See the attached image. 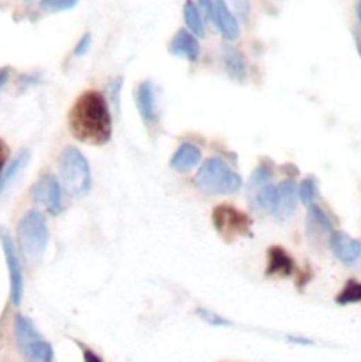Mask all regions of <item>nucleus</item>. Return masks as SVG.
Segmentation results:
<instances>
[{"label": "nucleus", "instance_id": "f257e3e1", "mask_svg": "<svg viewBox=\"0 0 361 362\" xmlns=\"http://www.w3.org/2000/svg\"><path fill=\"white\" fill-rule=\"evenodd\" d=\"M67 126L78 141L101 147L112 140V112L105 95L98 90H85L74 99Z\"/></svg>", "mask_w": 361, "mask_h": 362}, {"label": "nucleus", "instance_id": "f03ea898", "mask_svg": "<svg viewBox=\"0 0 361 362\" xmlns=\"http://www.w3.org/2000/svg\"><path fill=\"white\" fill-rule=\"evenodd\" d=\"M60 186L71 197H85L92 187V173L88 161L80 148L67 145L59 156Z\"/></svg>", "mask_w": 361, "mask_h": 362}, {"label": "nucleus", "instance_id": "7ed1b4c3", "mask_svg": "<svg viewBox=\"0 0 361 362\" xmlns=\"http://www.w3.org/2000/svg\"><path fill=\"white\" fill-rule=\"evenodd\" d=\"M195 186L207 194H234L243 187V179L223 159L209 158L195 175Z\"/></svg>", "mask_w": 361, "mask_h": 362}, {"label": "nucleus", "instance_id": "20e7f679", "mask_svg": "<svg viewBox=\"0 0 361 362\" xmlns=\"http://www.w3.org/2000/svg\"><path fill=\"white\" fill-rule=\"evenodd\" d=\"M18 246L28 262L41 260L48 246L50 232L46 218L39 211L25 212L18 223Z\"/></svg>", "mask_w": 361, "mask_h": 362}, {"label": "nucleus", "instance_id": "39448f33", "mask_svg": "<svg viewBox=\"0 0 361 362\" xmlns=\"http://www.w3.org/2000/svg\"><path fill=\"white\" fill-rule=\"evenodd\" d=\"M18 350L27 362H53V349L42 339L34 322L25 315H16L13 324Z\"/></svg>", "mask_w": 361, "mask_h": 362}, {"label": "nucleus", "instance_id": "423d86ee", "mask_svg": "<svg viewBox=\"0 0 361 362\" xmlns=\"http://www.w3.org/2000/svg\"><path fill=\"white\" fill-rule=\"evenodd\" d=\"M212 225L227 243H232L239 237H251V219L244 212H241L239 209L232 207L229 204L214 207V211H212Z\"/></svg>", "mask_w": 361, "mask_h": 362}, {"label": "nucleus", "instance_id": "0eeeda50", "mask_svg": "<svg viewBox=\"0 0 361 362\" xmlns=\"http://www.w3.org/2000/svg\"><path fill=\"white\" fill-rule=\"evenodd\" d=\"M0 246H2L4 258H6L7 271H9L11 303H13V306H20L21 299H23V271H21L16 244L4 226H0Z\"/></svg>", "mask_w": 361, "mask_h": 362}, {"label": "nucleus", "instance_id": "6e6552de", "mask_svg": "<svg viewBox=\"0 0 361 362\" xmlns=\"http://www.w3.org/2000/svg\"><path fill=\"white\" fill-rule=\"evenodd\" d=\"M30 197L48 214L59 216L64 211L62 186H60L59 179L55 175H52V173H46V175L39 177L35 180L30 189Z\"/></svg>", "mask_w": 361, "mask_h": 362}, {"label": "nucleus", "instance_id": "1a4fd4ad", "mask_svg": "<svg viewBox=\"0 0 361 362\" xmlns=\"http://www.w3.org/2000/svg\"><path fill=\"white\" fill-rule=\"evenodd\" d=\"M329 247H331L333 255L338 258L342 264L354 265L356 262L361 260V240L353 239L347 235L345 232H335L329 235Z\"/></svg>", "mask_w": 361, "mask_h": 362}, {"label": "nucleus", "instance_id": "9d476101", "mask_svg": "<svg viewBox=\"0 0 361 362\" xmlns=\"http://www.w3.org/2000/svg\"><path fill=\"white\" fill-rule=\"evenodd\" d=\"M297 205V186L292 179H283L276 186V204L271 214L276 221H285L294 216Z\"/></svg>", "mask_w": 361, "mask_h": 362}, {"label": "nucleus", "instance_id": "9b49d317", "mask_svg": "<svg viewBox=\"0 0 361 362\" xmlns=\"http://www.w3.org/2000/svg\"><path fill=\"white\" fill-rule=\"evenodd\" d=\"M134 101H137V110L140 113L142 120L149 126L158 122L159 113L156 108V98H154V87L149 80L142 81L134 90Z\"/></svg>", "mask_w": 361, "mask_h": 362}, {"label": "nucleus", "instance_id": "f8f14e48", "mask_svg": "<svg viewBox=\"0 0 361 362\" xmlns=\"http://www.w3.org/2000/svg\"><path fill=\"white\" fill-rule=\"evenodd\" d=\"M212 23L218 27L223 37L227 41H236L241 34L239 23H237L236 14L230 11L227 0H214V14H212Z\"/></svg>", "mask_w": 361, "mask_h": 362}, {"label": "nucleus", "instance_id": "ddd939ff", "mask_svg": "<svg viewBox=\"0 0 361 362\" xmlns=\"http://www.w3.org/2000/svg\"><path fill=\"white\" fill-rule=\"evenodd\" d=\"M168 52L173 57H183V59H188L190 62H197L198 57H200V42L190 30L180 28L170 39Z\"/></svg>", "mask_w": 361, "mask_h": 362}, {"label": "nucleus", "instance_id": "4468645a", "mask_svg": "<svg viewBox=\"0 0 361 362\" xmlns=\"http://www.w3.org/2000/svg\"><path fill=\"white\" fill-rule=\"evenodd\" d=\"M296 274V264L292 257L283 250L282 246H271L268 250V265H265V276H276V278H290Z\"/></svg>", "mask_w": 361, "mask_h": 362}, {"label": "nucleus", "instance_id": "2eb2a0df", "mask_svg": "<svg viewBox=\"0 0 361 362\" xmlns=\"http://www.w3.org/2000/svg\"><path fill=\"white\" fill-rule=\"evenodd\" d=\"M202 161V152L200 148L195 144L190 141H184L177 147V151L173 152L172 159H170V168H173L176 172L186 173L191 172L198 163Z\"/></svg>", "mask_w": 361, "mask_h": 362}, {"label": "nucleus", "instance_id": "dca6fc26", "mask_svg": "<svg viewBox=\"0 0 361 362\" xmlns=\"http://www.w3.org/2000/svg\"><path fill=\"white\" fill-rule=\"evenodd\" d=\"M222 55H223V66H225L227 74H229L232 80L243 81L248 73L246 60H244L243 53H241L239 49L232 48V46H225Z\"/></svg>", "mask_w": 361, "mask_h": 362}, {"label": "nucleus", "instance_id": "f3484780", "mask_svg": "<svg viewBox=\"0 0 361 362\" xmlns=\"http://www.w3.org/2000/svg\"><path fill=\"white\" fill-rule=\"evenodd\" d=\"M184 23H186L188 30L195 35V37H202L205 32L204 28V16H202L200 9L193 0H186L183 7Z\"/></svg>", "mask_w": 361, "mask_h": 362}, {"label": "nucleus", "instance_id": "a211bd4d", "mask_svg": "<svg viewBox=\"0 0 361 362\" xmlns=\"http://www.w3.org/2000/svg\"><path fill=\"white\" fill-rule=\"evenodd\" d=\"M250 204L253 205V209L260 212H273L276 204V186H273V184L262 186L260 189L250 194Z\"/></svg>", "mask_w": 361, "mask_h": 362}, {"label": "nucleus", "instance_id": "6ab92c4d", "mask_svg": "<svg viewBox=\"0 0 361 362\" xmlns=\"http://www.w3.org/2000/svg\"><path fill=\"white\" fill-rule=\"evenodd\" d=\"M28 159H30V152L28 151H21L20 154L16 156V158L11 161V165L7 166L6 170H4V175H2V180H0V194L4 193V189H7V186H9L11 182H13L14 179L18 177V173L21 172V170L27 166Z\"/></svg>", "mask_w": 361, "mask_h": 362}, {"label": "nucleus", "instance_id": "aec40b11", "mask_svg": "<svg viewBox=\"0 0 361 362\" xmlns=\"http://www.w3.org/2000/svg\"><path fill=\"white\" fill-rule=\"evenodd\" d=\"M271 179H273L271 165H269L268 161L260 163V165L253 170V173H251L250 177V182H248V197L253 194L257 189H260L262 186H265V184H271Z\"/></svg>", "mask_w": 361, "mask_h": 362}, {"label": "nucleus", "instance_id": "412c9836", "mask_svg": "<svg viewBox=\"0 0 361 362\" xmlns=\"http://www.w3.org/2000/svg\"><path fill=\"white\" fill-rule=\"evenodd\" d=\"M336 304L340 306H347V304H354V303H361V283L360 281H350L345 283V286L342 288V292L336 296Z\"/></svg>", "mask_w": 361, "mask_h": 362}, {"label": "nucleus", "instance_id": "4be33fe9", "mask_svg": "<svg viewBox=\"0 0 361 362\" xmlns=\"http://www.w3.org/2000/svg\"><path fill=\"white\" fill-rule=\"evenodd\" d=\"M308 219H310L311 225L317 226L321 232H328L329 235H331L333 232H335V228H333V223L331 219L328 218V214H326L324 211H322L319 205L311 204L308 205Z\"/></svg>", "mask_w": 361, "mask_h": 362}, {"label": "nucleus", "instance_id": "5701e85b", "mask_svg": "<svg viewBox=\"0 0 361 362\" xmlns=\"http://www.w3.org/2000/svg\"><path fill=\"white\" fill-rule=\"evenodd\" d=\"M317 194H319V186L315 177H306V179L297 186V198H299L304 205L315 204Z\"/></svg>", "mask_w": 361, "mask_h": 362}, {"label": "nucleus", "instance_id": "b1692460", "mask_svg": "<svg viewBox=\"0 0 361 362\" xmlns=\"http://www.w3.org/2000/svg\"><path fill=\"white\" fill-rule=\"evenodd\" d=\"M80 0H41V9L46 13H62V11H69L76 7Z\"/></svg>", "mask_w": 361, "mask_h": 362}, {"label": "nucleus", "instance_id": "393cba45", "mask_svg": "<svg viewBox=\"0 0 361 362\" xmlns=\"http://www.w3.org/2000/svg\"><path fill=\"white\" fill-rule=\"evenodd\" d=\"M197 317H200L202 320L207 322L209 325H214V327H223V325H232V322H229L227 318L219 317V315L212 313V311L204 310V308H198Z\"/></svg>", "mask_w": 361, "mask_h": 362}, {"label": "nucleus", "instance_id": "a878e982", "mask_svg": "<svg viewBox=\"0 0 361 362\" xmlns=\"http://www.w3.org/2000/svg\"><path fill=\"white\" fill-rule=\"evenodd\" d=\"M120 85H122V78H113L108 83V94H110V103L119 110V92Z\"/></svg>", "mask_w": 361, "mask_h": 362}, {"label": "nucleus", "instance_id": "bb28decb", "mask_svg": "<svg viewBox=\"0 0 361 362\" xmlns=\"http://www.w3.org/2000/svg\"><path fill=\"white\" fill-rule=\"evenodd\" d=\"M91 45H92V37H91V34L87 32V34L81 35V39L78 41V45L74 46V57L85 55V53L88 52V48H91Z\"/></svg>", "mask_w": 361, "mask_h": 362}, {"label": "nucleus", "instance_id": "cd10ccee", "mask_svg": "<svg viewBox=\"0 0 361 362\" xmlns=\"http://www.w3.org/2000/svg\"><path fill=\"white\" fill-rule=\"evenodd\" d=\"M198 9L204 14L207 20L212 21V14H214V0H198Z\"/></svg>", "mask_w": 361, "mask_h": 362}, {"label": "nucleus", "instance_id": "c85d7f7f", "mask_svg": "<svg viewBox=\"0 0 361 362\" xmlns=\"http://www.w3.org/2000/svg\"><path fill=\"white\" fill-rule=\"evenodd\" d=\"M7 159H9V147H7L6 141L0 138V180H2L4 168H6L7 165Z\"/></svg>", "mask_w": 361, "mask_h": 362}, {"label": "nucleus", "instance_id": "c756f323", "mask_svg": "<svg viewBox=\"0 0 361 362\" xmlns=\"http://www.w3.org/2000/svg\"><path fill=\"white\" fill-rule=\"evenodd\" d=\"M81 356H84V362H103L101 357L98 356L96 352H92V350L85 349V346H81Z\"/></svg>", "mask_w": 361, "mask_h": 362}, {"label": "nucleus", "instance_id": "7c9ffc66", "mask_svg": "<svg viewBox=\"0 0 361 362\" xmlns=\"http://www.w3.org/2000/svg\"><path fill=\"white\" fill-rule=\"evenodd\" d=\"M9 74H11L9 67H2V69H0V88H4V85L7 83V80H9Z\"/></svg>", "mask_w": 361, "mask_h": 362}, {"label": "nucleus", "instance_id": "2f4dec72", "mask_svg": "<svg viewBox=\"0 0 361 362\" xmlns=\"http://www.w3.org/2000/svg\"><path fill=\"white\" fill-rule=\"evenodd\" d=\"M356 14H357V21L361 25V0H357V6H356Z\"/></svg>", "mask_w": 361, "mask_h": 362}, {"label": "nucleus", "instance_id": "473e14b6", "mask_svg": "<svg viewBox=\"0 0 361 362\" xmlns=\"http://www.w3.org/2000/svg\"><path fill=\"white\" fill-rule=\"evenodd\" d=\"M28 2H30V0H28Z\"/></svg>", "mask_w": 361, "mask_h": 362}]
</instances>
